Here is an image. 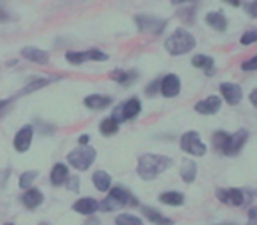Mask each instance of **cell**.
<instances>
[{
	"label": "cell",
	"instance_id": "e575fe53",
	"mask_svg": "<svg viewBox=\"0 0 257 225\" xmlns=\"http://www.w3.org/2000/svg\"><path fill=\"white\" fill-rule=\"evenodd\" d=\"M67 188L71 190V192H78V190H79V178H78V176H69Z\"/></svg>",
	"mask_w": 257,
	"mask_h": 225
},
{
	"label": "cell",
	"instance_id": "277c9868",
	"mask_svg": "<svg viewBox=\"0 0 257 225\" xmlns=\"http://www.w3.org/2000/svg\"><path fill=\"white\" fill-rule=\"evenodd\" d=\"M95 157H97V151L93 150V148L79 146V148H76V150L69 151L67 162L76 171H86V169H90V165L95 162Z\"/></svg>",
	"mask_w": 257,
	"mask_h": 225
},
{
	"label": "cell",
	"instance_id": "2e32d148",
	"mask_svg": "<svg viewBox=\"0 0 257 225\" xmlns=\"http://www.w3.org/2000/svg\"><path fill=\"white\" fill-rule=\"evenodd\" d=\"M43 200H44L43 192H41V190H37V188H29L22 195V202H23V206H25L27 209H37V207L43 204Z\"/></svg>",
	"mask_w": 257,
	"mask_h": 225
},
{
	"label": "cell",
	"instance_id": "c3c4849f",
	"mask_svg": "<svg viewBox=\"0 0 257 225\" xmlns=\"http://www.w3.org/2000/svg\"><path fill=\"white\" fill-rule=\"evenodd\" d=\"M39 225H50V223H48V221H43V223H39Z\"/></svg>",
	"mask_w": 257,
	"mask_h": 225
},
{
	"label": "cell",
	"instance_id": "f6af8a7d",
	"mask_svg": "<svg viewBox=\"0 0 257 225\" xmlns=\"http://www.w3.org/2000/svg\"><path fill=\"white\" fill-rule=\"evenodd\" d=\"M183 2H187V0H171V4H183Z\"/></svg>",
	"mask_w": 257,
	"mask_h": 225
},
{
	"label": "cell",
	"instance_id": "9c48e42d",
	"mask_svg": "<svg viewBox=\"0 0 257 225\" xmlns=\"http://www.w3.org/2000/svg\"><path fill=\"white\" fill-rule=\"evenodd\" d=\"M246 139H248V132H246L245 129L236 130V132L231 136V139H229L227 146H225L224 155H227V157H234V155H238L239 151H241V148L245 146Z\"/></svg>",
	"mask_w": 257,
	"mask_h": 225
},
{
	"label": "cell",
	"instance_id": "8fae6325",
	"mask_svg": "<svg viewBox=\"0 0 257 225\" xmlns=\"http://www.w3.org/2000/svg\"><path fill=\"white\" fill-rule=\"evenodd\" d=\"M220 93L225 99V102L231 104V106H236V104L241 102L243 99V92L238 85L234 83H222L220 85Z\"/></svg>",
	"mask_w": 257,
	"mask_h": 225
},
{
	"label": "cell",
	"instance_id": "836d02e7",
	"mask_svg": "<svg viewBox=\"0 0 257 225\" xmlns=\"http://www.w3.org/2000/svg\"><path fill=\"white\" fill-rule=\"evenodd\" d=\"M161 90V81H152L150 85L147 86V90H145V93H147L148 97H152V95H155V93Z\"/></svg>",
	"mask_w": 257,
	"mask_h": 225
},
{
	"label": "cell",
	"instance_id": "30bf717a",
	"mask_svg": "<svg viewBox=\"0 0 257 225\" xmlns=\"http://www.w3.org/2000/svg\"><path fill=\"white\" fill-rule=\"evenodd\" d=\"M32 137H34V127L32 125L22 127V129L16 132L15 141H13V143H15L16 151H20V153L29 151L30 144H32Z\"/></svg>",
	"mask_w": 257,
	"mask_h": 225
},
{
	"label": "cell",
	"instance_id": "7a4b0ae2",
	"mask_svg": "<svg viewBox=\"0 0 257 225\" xmlns=\"http://www.w3.org/2000/svg\"><path fill=\"white\" fill-rule=\"evenodd\" d=\"M138 206V199L123 186H114L109 190V195L100 202L102 211H116L120 207H131Z\"/></svg>",
	"mask_w": 257,
	"mask_h": 225
},
{
	"label": "cell",
	"instance_id": "484cf974",
	"mask_svg": "<svg viewBox=\"0 0 257 225\" xmlns=\"http://www.w3.org/2000/svg\"><path fill=\"white\" fill-rule=\"evenodd\" d=\"M136 78H138V74L134 71H120V69H116L114 72H111V79L125 86L131 85Z\"/></svg>",
	"mask_w": 257,
	"mask_h": 225
},
{
	"label": "cell",
	"instance_id": "1f68e13d",
	"mask_svg": "<svg viewBox=\"0 0 257 225\" xmlns=\"http://www.w3.org/2000/svg\"><path fill=\"white\" fill-rule=\"evenodd\" d=\"M239 43H241L243 46H250V44L257 43V29L246 30V32L241 36V39H239Z\"/></svg>",
	"mask_w": 257,
	"mask_h": 225
},
{
	"label": "cell",
	"instance_id": "d6a6232c",
	"mask_svg": "<svg viewBox=\"0 0 257 225\" xmlns=\"http://www.w3.org/2000/svg\"><path fill=\"white\" fill-rule=\"evenodd\" d=\"M241 69L243 71H257V55L255 57H252L250 60H246V62H243L241 64Z\"/></svg>",
	"mask_w": 257,
	"mask_h": 225
},
{
	"label": "cell",
	"instance_id": "4fadbf2b",
	"mask_svg": "<svg viewBox=\"0 0 257 225\" xmlns=\"http://www.w3.org/2000/svg\"><path fill=\"white\" fill-rule=\"evenodd\" d=\"M180 79L178 76L175 74H168L162 78L161 81V93L164 97H168V99H171V97H176L180 93Z\"/></svg>",
	"mask_w": 257,
	"mask_h": 225
},
{
	"label": "cell",
	"instance_id": "ab89813d",
	"mask_svg": "<svg viewBox=\"0 0 257 225\" xmlns=\"http://www.w3.org/2000/svg\"><path fill=\"white\" fill-rule=\"evenodd\" d=\"M250 102H252V106L257 109V88L252 90V93H250Z\"/></svg>",
	"mask_w": 257,
	"mask_h": 225
},
{
	"label": "cell",
	"instance_id": "7402d4cb",
	"mask_svg": "<svg viewBox=\"0 0 257 225\" xmlns=\"http://www.w3.org/2000/svg\"><path fill=\"white\" fill-rule=\"evenodd\" d=\"M180 176H182V179L185 183H192L194 179H196V176H197V165H196V162L190 160V158H185V160L182 162Z\"/></svg>",
	"mask_w": 257,
	"mask_h": 225
},
{
	"label": "cell",
	"instance_id": "e0dca14e",
	"mask_svg": "<svg viewBox=\"0 0 257 225\" xmlns=\"http://www.w3.org/2000/svg\"><path fill=\"white\" fill-rule=\"evenodd\" d=\"M141 209H143V214H145V216H147L148 220H150L154 225H175V221H173L171 218L166 216V214H162L161 211L155 209V207L143 206Z\"/></svg>",
	"mask_w": 257,
	"mask_h": 225
},
{
	"label": "cell",
	"instance_id": "f1b7e54d",
	"mask_svg": "<svg viewBox=\"0 0 257 225\" xmlns=\"http://www.w3.org/2000/svg\"><path fill=\"white\" fill-rule=\"evenodd\" d=\"M39 176V172L37 171H27V172H23L22 176H20V181H18V185H20V188H29L30 185L34 183V179Z\"/></svg>",
	"mask_w": 257,
	"mask_h": 225
},
{
	"label": "cell",
	"instance_id": "5b68a950",
	"mask_svg": "<svg viewBox=\"0 0 257 225\" xmlns=\"http://www.w3.org/2000/svg\"><path fill=\"white\" fill-rule=\"evenodd\" d=\"M180 148H182L185 153L194 155V157H203L206 155V144L201 141L199 134L196 130H189L182 136L180 139Z\"/></svg>",
	"mask_w": 257,
	"mask_h": 225
},
{
	"label": "cell",
	"instance_id": "d590c367",
	"mask_svg": "<svg viewBox=\"0 0 257 225\" xmlns=\"http://www.w3.org/2000/svg\"><path fill=\"white\" fill-rule=\"evenodd\" d=\"M13 100L15 99H6V100H0V118L6 115V111L9 109V106L13 104Z\"/></svg>",
	"mask_w": 257,
	"mask_h": 225
},
{
	"label": "cell",
	"instance_id": "52a82bcc",
	"mask_svg": "<svg viewBox=\"0 0 257 225\" xmlns=\"http://www.w3.org/2000/svg\"><path fill=\"white\" fill-rule=\"evenodd\" d=\"M140 113H141V100L133 97V99H128L127 102H123L121 106H118L111 116L120 123V122H125V120L136 118Z\"/></svg>",
	"mask_w": 257,
	"mask_h": 225
},
{
	"label": "cell",
	"instance_id": "6da1fadb",
	"mask_svg": "<svg viewBox=\"0 0 257 225\" xmlns=\"http://www.w3.org/2000/svg\"><path fill=\"white\" fill-rule=\"evenodd\" d=\"M171 164H173L171 158L162 157V155L147 153V155H143V157H140V160H138V174H140L141 179H145V181H152V179H155L159 174H162Z\"/></svg>",
	"mask_w": 257,
	"mask_h": 225
},
{
	"label": "cell",
	"instance_id": "ba28073f",
	"mask_svg": "<svg viewBox=\"0 0 257 225\" xmlns=\"http://www.w3.org/2000/svg\"><path fill=\"white\" fill-rule=\"evenodd\" d=\"M217 199L227 206H243L245 204V192L239 188H218Z\"/></svg>",
	"mask_w": 257,
	"mask_h": 225
},
{
	"label": "cell",
	"instance_id": "b9f144b4",
	"mask_svg": "<svg viewBox=\"0 0 257 225\" xmlns=\"http://www.w3.org/2000/svg\"><path fill=\"white\" fill-rule=\"evenodd\" d=\"M88 141H90V136H81L79 137V144H81V146H86V144H88Z\"/></svg>",
	"mask_w": 257,
	"mask_h": 225
},
{
	"label": "cell",
	"instance_id": "8992f818",
	"mask_svg": "<svg viewBox=\"0 0 257 225\" xmlns=\"http://www.w3.org/2000/svg\"><path fill=\"white\" fill-rule=\"evenodd\" d=\"M138 25V30L145 34H161L162 30L166 29L168 22L162 18H157V16H150V15H138L134 18Z\"/></svg>",
	"mask_w": 257,
	"mask_h": 225
},
{
	"label": "cell",
	"instance_id": "4316f807",
	"mask_svg": "<svg viewBox=\"0 0 257 225\" xmlns=\"http://www.w3.org/2000/svg\"><path fill=\"white\" fill-rule=\"evenodd\" d=\"M229 139H231V136H229L227 132H224V130H218V132L213 134V148L217 151H220V153H224Z\"/></svg>",
	"mask_w": 257,
	"mask_h": 225
},
{
	"label": "cell",
	"instance_id": "ffe728a7",
	"mask_svg": "<svg viewBox=\"0 0 257 225\" xmlns=\"http://www.w3.org/2000/svg\"><path fill=\"white\" fill-rule=\"evenodd\" d=\"M192 65L194 67L203 69L206 76L215 74V62H213V58L208 57V55H196V57L192 58Z\"/></svg>",
	"mask_w": 257,
	"mask_h": 225
},
{
	"label": "cell",
	"instance_id": "3957f363",
	"mask_svg": "<svg viewBox=\"0 0 257 225\" xmlns=\"http://www.w3.org/2000/svg\"><path fill=\"white\" fill-rule=\"evenodd\" d=\"M196 48V39L190 32L178 29L168 37L166 41V50L171 55H185Z\"/></svg>",
	"mask_w": 257,
	"mask_h": 225
},
{
	"label": "cell",
	"instance_id": "bcb514c9",
	"mask_svg": "<svg viewBox=\"0 0 257 225\" xmlns=\"http://www.w3.org/2000/svg\"><path fill=\"white\" fill-rule=\"evenodd\" d=\"M217 225H236V223H229V221H225V223H217Z\"/></svg>",
	"mask_w": 257,
	"mask_h": 225
},
{
	"label": "cell",
	"instance_id": "44dd1931",
	"mask_svg": "<svg viewBox=\"0 0 257 225\" xmlns=\"http://www.w3.org/2000/svg\"><path fill=\"white\" fill-rule=\"evenodd\" d=\"M93 186H95L99 192H109L111 190V176L106 171H95L92 176Z\"/></svg>",
	"mask_w": 257,
	"mask_h": 225
},
{
	"label": "cell",
	"instance_id": "cb8c5ba5",
	"mask_svg": "<svg viewBox=\"0 0 257 225\" xmlns=\"http://www.w3.org/2000/svg\"><path fill=\"white\" fill-rule=\"evenodd\" d=\"M159 200H161L162 204H168V206H182V204L185 202V195L171 190V192H162L161 195H159Z\"/></svg>",
	"mask_w": 257,
	"mask_h": 225
},
{
	"label": "cell",
	"instance_id": "8d00e7d4",
	"mask_svg": "<svg viewBox=\"0 0 257 225\" xmlns=\"http://www.w3.org/2000/svg\"><path fill=\"white\" fill-rule=\"evenodd\" d=\"M248 225H257V207L248 209Z\"/></svg>",
	"mask_w": 257,
	"mask_h": 225
},
{
	"label": "cell",
	"instance_id": "603a6c76",
	"mask_svg": "<svg viewBox=\"0 0 257 225\" xmlns=\"http://www.w3.org/2000/svg\"><path fill=\"white\" fill-rule=\"evenodd\" d=\"M206 23L211 29L218 30V32H224V30L227 29V18H225L222 13H208Z\"/></svg>",
	"mask_w": 257,
	"mask_h": 225
},
{
	"label": "cell",
	"instance_id": "7dc6e473",
	"mask_svg": "<svg viewBox=\"0 0 257 225\" xmlns=\"http://www.w3.org/2000/svg\"><path fill=\"white\" fill-rule=\"evenodd\" d=\"M4 225H16V223H13V221H8V223H4Z\"/></svg>",
	"mask_w": 257,
	"mask_h": 225
},
{
	"label": "cell",
	"instance_id": "7c38bea8",
	"mask_svg": "<svg viewBox=\"0 0 257 225\" xmlns=\"http://www.w3.org/2000/svg\"><path fill=\"white\" fill-rule=\"evenodd\" d=\"M72 209L78 214H86V216H92L97 209H100V202H97L92 197H81L72 204Z\"/></svg>",
	"mask_w": 257,
	"mask_h": 225
},
{
	"label": "cell",
	"instance_id": "ee69618b",
	"mask_svg": "<svg viewBox=\"0 0 257 225\" xmlns=\"http://www.w3.org/2000/svg\"><path fill=\"white\" fill-rule=\"evenodd\" d=\"M85 225H100V221H99V220H97V218H93V216H92V218H90V220H88V221H86V223H85Z\"/></svg>",
	"mask_w": 257,
	"mask_h": 225
},
{
	"label": "cell",
	"instance_id": "f546056e",
	"mask_svg": "<svg viewBox=\"0 0 257 225\" xmlns=\"http://www.w3.org/2000/svg\"><path fill=\"white\" fill-rule=\"evenodd\" d=\"M65 58H67L69 64L72 65H79V64H85V51H69L67 55H65Z\"/></svg>",
	"mask_w": 257,
	"mask_h": 225
},
{
	"label": "cell",
	"instance_id": "f35d334b",
	"mask_svg": "<svg viewBox=\"0 0 257 225\" xmlns=\"http://www.w3.org/2000/svg\"><path fill=\"white\" fill-rule=\"evenodd\" d=\"M180 18L187 20V22H192V9H187V11L180 13Z\"/></svg>",
	"mask_w": 257,
	"mask_h": 225
},
{
	"label": "cell",
	"instance_id": "74e56055",
	"mask_svg": "<svg viewBox=\"0 0 257 225\" xmlns=\"http://www.w3.org/2000/svg\"><path fill=\"white\" fill-rule=\"evenodd\" d=\"M246 11H248V15L252 16V18H257V0H253L252 4H248Z\"/></svg>",
	"mask_w": 257,
	"mask_h": 225
},
{
	"label": "cell",
	"instance_id": "d4e9b609",
	"mask_svg": "<svg viewBox=\"0 0 257 225\" xmlns=\"http://www.w3.org/2000/svg\"><path fill=\"white\" fill-rule=\"evenodd\" d=\"M118 129H120V123H118L113 116H107V118H104L102 122H100V127H99L100 134H102V136H106V137L114 136V134L118 132Z\"/></svg>",
	"mask_w": 257,
	"mask_h": 225
},
{
	"label": "cell",
	"instance_id": "5bb4252c",
	"mask_svg": "<svg viewBox=\"0 0 257 225\" xmlns=\"http://www.w3.org/2000/svg\"><path fill=\"white\" fill-rule=\"evenodd\" d=\"M222 106V99L217 95H210L206 97L204 100H201V102L196 104V111L199 113V115H215L218 109H220Z\"/></svg>",
	"mask_w": 257,
	"mask_h": 225
},
{
	"label": "cell",
	"instance_id": "d6986e66",
	"mask_svg": "<svg viewBox=\"0 0 257 225\" xmlns=\"http://www.w3.org/2000/svg\"><path fill=\"white\" fill-rule=\"evenodd\" d=\"M111 102H113V99H111V97L97 95V93L88 95L85 99V106L88 107V109H106V107L111 106Z\"/></svg>",
	"mask_w": 257,
	"mask_h": 225
},
{
	"label": "cell",
	"instance_id": "4dcf8cb0",
	"mask_svg": "<svg viewBox=\"0 0 257 225\" xmlns=\"http://www.w3.org/2000/svg\"><path fill=\"white\" fill-rule=\"evenodd\" d=\"M46 85H50V79H36V81H32L29 86H25V88L20 92V95H23V93H30V92H34V90L44 88Z\"/></svg>",
	"mask_w": 257,
	"mask_h": 225
},
{
	"label": "cell",
	"instance_id": "7bdbcfd3",
	"mask_svg": "<svg viewBox=\"0 0 257 225\" xmlns=\"http://www.w3.org/2000/svg\"><path fill=\"white\" fill-rule=\"evenodd\" d=\"M224 2H227V4L232 6V8H238V6L241 4V0H224Z\"/></svg>",
	"mask_w": 257,
	"mask_h": 225
},
{
	"label": "cell",
	"instance_id": "83f0119b",
	"mask_svg": "<svg viewBox=\"0 0 257 225\" xmlns=\"http://www.w3.org/2000/svg\"><path fill=\"white\" fill-rule=\"evenodd\" d=\"M114 223H116V225H143V221H141V218L136 216V214L121 213V214H118V216H116Z\"/></svg>",
	"mask_w": 257,
	"mask_h": 225
},
{
	"label": "cell",
	"instance_id": "9a60e30c",
	"mask_svg": "<svg viewBox=\"0 0 257 225\" xmlns=\"http://www.w3.org/2000/svg\"><path fill=\"white\" fill-rule=\"evenodd\" d=\"M22 57L30 62H34V64H39V65H46L48 62H50V53H48V51H43V50H39V48H34V46L23 48Z\"/></svg>",
	"mask_w": 257,
	"mask_h": 225
},
{
	"label": "cell",
	"instance_id": "ac0fdd59",
	"mask_svg": "<svg viewBox=\"0 0 257 225\" xmlns=\"http://www.w3.org/2000/svg\"><path fill=\"white\" fill-rule=\"evenodd\" d=\"M50 179L53 186H62L69 179V167L65 164H55L50 172Z\"/></svg>",
	"mask_w": 257,
	"mask_h": 225
},
{
	"label": "cell",
	"instance_id": "60d3db41",
	"mask_svg": "<svg viewBox=\"0 0 257 225\" xmlns=\"http://www.w3.org/2000/svg\"><path fill=\"white\" fill-rule=\"evenodd\" d=\"M9 20H11V16H9L6 11H2V9H0V23H2V22H9Z\"/></svg>",
	"mask_w": 257,
	"mask_h": 225
}]
</instances>
